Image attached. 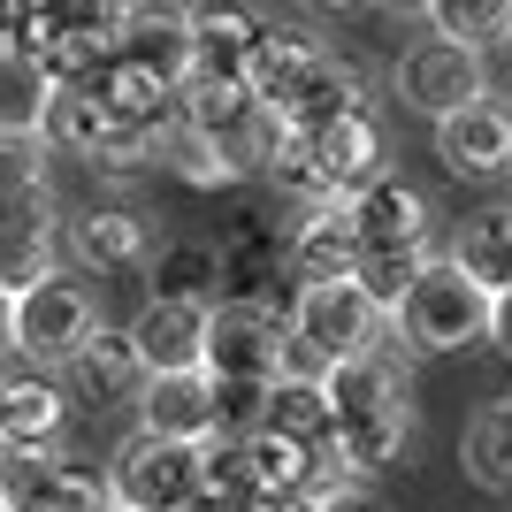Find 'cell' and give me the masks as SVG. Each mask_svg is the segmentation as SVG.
<instances>
[{
  "instance_id": "1",
  "label": "cell",
  "mask_w": 512,
  "mask_h": 512,
  "mask_svg": "<svg viewBox=\"0 0 512 512\" xmlns=\"http://www.w3.org/2000/svg\"><path fill=\"white\" fill-rule=\"evenodd\" d=\"M390 337L375 352H352V360L321 367V390H329V451L352 474H383L413 444V406H406L413 383H406V360L390 352Z\"/></svg>"
},
{
  "instance_id": "28",
  "label": "cell",
  "mask_w": 512,
  "mask_h": 512,
  "mask_svg": "<svg viewBox=\"0 0 512 512\" xmlns=\"http://www.w3.org/2000/svg\"><path fill=\"white\" fill-rule=\"evenodd\" d=\"M428 23L444 39H467V46H497L512 31V0H428Z\"/></svg>"
},
{
  "instance_id": "4",
  "label": "cell",
  "mask_w": 512,
  "mask_h": 512,
  "mask_svg": "<svg viewBox=\"0 0 512 512\" xmlns=\"http://www.w3.org/2000/svg\"><path fill=\"white\" fill-rule=\"evenodd\" d=\"M107 490L138 512H184L207 490V459H199L192 436H161V428H130L115 444V467H107Z\"/></svg>"
},
{
  "instance_id": "11",
  "label": "cell",
  "mask_w": 512,
  "mask_h": 512,
  "mask_svg": "<svg viewBox=\"0 0 512 512\" xmlns=\"http://www.w3.org/2000/svg\"><path fill=\"white\" fill-rule=\"evenodd\" d=\"M291 130H299V146H306V169H314L321 199H352L360 184L383 176V130H375L367 107L329 115V123H291Z\"/></svg>"
},
{
  "instance_id": "6",
  "label": "cell",
  "mask_w": 512,
  "mask_h": 512,
  "mask_svg": "<svg viewBox=\"0 0 512 512\" xmlns=\"http://www.w3.org/2000/svg\"><path fill=\"white\" fill-rule=\"evenodd\" d=\"M214 383H276L291 367V314L268 299H222L207 306V352H199Z\"/></svg>"
},
{
  "instance_id": "10",
  "label": "cell",
  "mask_w": 512,
  "mask_h": 512,
  "mask_svg": "<svg viewBox=\"0 0 512 512\" xmlns=\"http://www.w3.org/2000/svg\"><path fill=\"white\" fill-rule=\"evenodd\" d=\"M390 85H398L406 107H421L428 123H436V115H451L459 100L490 92V69H482V46L428 31V39H413L406 54H398V77H390Z\"/></svg>"
},
{
  "instance_id": "20",
  "label": "cell",
  "mask_w": 512,
  "mask_h": 512,
  "mask_svg": "<svg viewBox=\"0 0 512 512\" xmlns=\"http://www.w3.org/2000/svg\"><path fill=\"white\" fill-rule=\"evenodd\" d=\"M321 62V39L314 31H299V23H268L260 16L253 31V54H245V92H260L268 107H283L291 92H299V77Z\"/></svg>"
},
{
  "instance_id": "19",
  "label": "cell",
  "mask_w": 512,
  "mask_h": 512,
  "mask_svg": "<svg viewBox=\"0 0 512 512\" xmlns=\"http://www.w3.org/2000/svg\"><path fill=\"white\" fill-rule=\"evenodd\" d=\"M62 421H69V390L54 375H0V451H23V444H62Z\"/></svg>"
},
{
  "instance_id": "23",
  "label": "cell",
  "mask_w": 512,
  "mask_h": 512,
  "mask_svg": "<svg viewBox=\"0 0 512 512\" xmlns=\"http://www.w3.org/2000/svg\"><path fill=\"white\" fill-rule=\"evenodd\" d=\"M138 413H146V428H161V436H214V383L207 367H184V375H146V390H138Z\"/></svg>"
},
{
  "instance_id": "25",
  "label": "cell",
  "mask_w": 512,
  "mask_h": 512,
  "mask_svg": "<svg viewBox=\"0 0 512 512\" xmlns=\"http://www.w3.org/2000/svg\"><path fill=\"white\" fill-rule=\"evenodd\" d=\"M46 100H54V77L23 46H0V130H39Z\"/></svg>"
},
{
  "instance_id": "42",
  "label": "cell",
  "mask_w": 512,
  "mask_h": 512,
  "mask_svg": "<svg viewBox=\"0 0 512 512\" xmlns=\"http://www.w3.org/2000/svg\"><path fill=\"white\" fill-rule=\"evenodd\" d=\"M0 512H8V505H0Z\"/></svg>"
},
{
  "instance_id": "7",
  "label": "cell",
  "mask_w": 512,
  "mask_h": 512,
  "mask_svg": "<svg viewBox=\"0 0 512 512\" xmlns=\"http://www.w3.org/2000/svg\"><path fill=\"white\" fill-rule=\"evenodd\" d=\"M176 115L230 161V176H268V153L283 146V115L245 85H184Z\"/></svg>"
},
{
  "instance_id": "41",
  "label": "cell",
  "mask_w": 512,
  "mask_h": 512,
  "mask_svg": "<svg viewBox=\"0 0 512 512\" xmlns=\"http://www.w3.org/2000/svg\"><path fill=\"white\" fill-rule=\"evenodd\" d=\"M107 512H138V505H123V497H115V505H107Z\"/></svg>"
},
{
  "instance_id": "30",
  "label": "cell",
  "mask_w": 512,
  "mask_h": 512,
  "mask_svg": "<svg viewBox=\"0 0 512 512\" xmlns=\"http://www.w3.org/2000/svg\"><path fill=\"white\" fill-rule=\"evenodd\" d=\"M421 260H428V245H390V253H360V268H352V276H360V291L383 306V314H398L406 283L421 276Z\"/></svg>"
},
{
  "instance_id": "29",
  "label": "cell",
  "mask_w": 512,
  "mask_h": 512,
  "mask_svg": "<svg viewBox=\"0 0 512 512\" xmlns=\"http://www.w3.org/2000/svg\"><path fill=\"white\" fill-rule=\"evenodd\" d=\"M153 161H161V169H176L184 184H237V176H230V161H222V153H214L192 123H184V115H176V123L161 130V153H153Z\"/></svg>"
},
{
  "instance_id": "43",
  "label": "cell",
  "mask_w": 512,
  "mask_h": 512,
  "mask_svg": "<svg viewBox=\"0 0 512 512\" xmlns=\"http://www.w3.org/2000/svg\"><path fill=\"white\" fill-rule=\"evenodd\" d=\"M505 176H512V169H505Z\"/></svg>"
},
{
  "instance_id": "17",
  "label": "cell",
  "mask_w": 512,
  "mask_h": 512,
  "mask_svg": "<svg viewBox=\"0 0 512 512\" xmlns=\"http://www.w3.org/2000/svg\"><path fill=\"white\" fill-rule=\"evenodd\" d=\"M62 367H69V383H77V398H92V406H123V398L146 390V360H138L130 329H92Z\"/></svg>"
},
{
  "instance_id": "15",
  "label": "cell",
  "mask_w": 512,
  "mask_h": 512,
  "mask_svg": "<svg viewBox=\"0 0 512 512\" xmlns=\"http://www.w3.org/2000/svg\"><path fill=\"white\" fill-rule=\"evenodd\" d=\"M207 306L214 299H146V314L130 321V344H138L146 375L199 367V352H207Z\"/></svg>"
},
{
  "instance_id": "37",
  "label": "cell",
  "mask_w": 512,
  "mask_h": 512,
  "mask_svg": "<svg viewBox=\"0 0 512 512\" xmlns=\"http://www.w3.org/2000/svg\"><path fill=\"white\" fill-rule=\"evenodd\" d=\"M314 512H375V505H360V497H344V490H329V497H314Z\"/></svg>"
},
{
  "instance_id": "36",
  "label": "cell",
  "mask_w": 512,
  "mask_h": 512,
  "mask_svg": "<svg viewBox=\"0 0 512 512\" xmlns=\"http://www.w3.org/2000/svg\"><path fill=\"white\" fill-rule=\"evenodd\" d=\"M184 512H253V505H237V497H214V490H199Z\"/></svg>"
},
{
  "instance_id": "5",
  "label": "cell",
  "mask_w": 512,
  "mask_h": 512,
  "mask_svg": "<svg viewBox=\"0 0 512 512\" xmlns=\"http://www.w3.org/2000/svg\"><path fill=\"white\" fill-rule=\"evenodd\" d=\"M130 0H46L39 16H23L16 46L54 77V85H77L85 69H100L115 54V31H123Z\"/></svg>"
},
{
  "instance_id": "35",
  "label": "cell",
  "mask_w": 512,
  "mask_h": 512,
  "mask_svg": "<svg viewBox=\"0 0 512 512\" xmlns=\"http://www.w3.org/2000/svg\"><path fill=\"white\" fill-rule=\"evenodd\" d=\"M16 352V291H0V360Z\"/></svg>"
},
{
  "instance_id": "14",
  "label": "cell",
  "mask_w": 512,
  "mask_h": 512,
  "mask_svg": "<svg viewBox=\"0 0 512 512\" xmlns=\"http://www.w3.org/2000/svg\"><path fill=\"white\" fill-rule=\"evenodd\" d=\"M344 222L360 237V253H390V245H428V199L398 176H375L344 199Z\"/></svg>"
},
{
  "instance_id": "16",
  "label": "cell",
  "mask_w": 512,
  "mask_h": 512,
  "mask_svg": "<svg viewBox=\"0 0 512 512\" xmlns=\"http://www.w3.org/2000/svg\"><path fill=\"white\" fill-rule=\"evenodd\" d=\"M260 16L237 0H199L192 8V77L184 85H245V54H253Z\"/></svg>"
},
{
  "instance_id": "32",
  "label": "cell",
  "mask_w": 512,
  "mask_h": 512,
  "mask_svg": "<svg viewBox=\"0 0 512 512\" xmlns=\"http://www.w3.org/2000/svg\"><path fill=\"white\" fill-rule=\"evenodd\" d=\"M0 237H54V192L46 184L0 192Z\"/></svg>"
},
{
  "instance_id": "2",
  "label": "cell",
  "mask_w": 512,
  "mask_h": 512,
  "mask_svg": "<svg viewBox=\"0 0 512 512\" xmlns=\"http://www.w3.org/2000/svg\"><path fill=\"white\" fill-rule=\"evenodd\" d=\"M390 321H398V337L413 352H467V344H490V291L451 253H428Z\"/></svg>"
},
{
  "instance_id": "40",
  "label": "cell",
  "mask_w": 512,
  "mask_h": 512,
  "mask_svg": "<svg viewBox=\"0 0 512 512\" xmlns=\"http://www.w3.org/2000/svg\"><path fill=\"white\" fill-rule=\"evenodd\" d=\"M306 8H337V16H344V8H367V0H306Z\"/></svg>"
},
{
  "instance_id": "18",
  "label": "cell",
  "mask_w": 512,
  "mask_h": 512,
  "mask_svg": "<svg viewBox=\"0 0 512 512\" xmlns=\"http://www.w3.org/2000/svg\"><path fill=\"white\" fill-rule=\"evenodd\" d=\"M146 253H153V230L138 214H123V207L69 214V260L92 268V276H130V268H146Z\"/></svg>"
},
{
  "instance_id": "34",
  "label": "cell",
  "mask_w": 512,
  "mask_h": 512,
  "mask_svg": "<svg viewBox=\"0 0 512 512\" xmlns=\"http://www.w3.org/2000/svg\"><path fill=\"white\" fill-rule=\"evenodd\" d=\"M490 344H497V352H512V283H497V291H490Z\"/></svg>"
},
{
  "instance_id": "26",
  "label": "cell",
  "mask_w": 512,
  "mask_h": 512,
  "mask_svg": "<svg viewBox=\"0 0 512 512\" xmlns=\"http://www.w3.org/2000/svg\"><path fill=\"white\" fill-rule=\"evenodd\" d=\"M467 474L482 490H512V398H497L467 421Z\"/></svg>"
},
{
  "instance_id": "21",
  "label": "cell",
  "mask_w": 512,
  "mask_h": 512,
  "mask_svg": "<svg viewBox=\"0 0 512 512\" xmlns=\"http://www.w3.org/2000/svg\"><path fill=\"white\" fill-rule=\"evenodd\" d=\"M283 268L299 283H329V276H352V268H360V237L344 222V199L337 207H306V222L291 230V245H283Z\"/></svg>"
},
{
  "instance_id": "31",
  "label": "cell",
  "mask_w": 512,
  "mask_h": 512,
  "mask_svg": "<svg viewBox=\"0 0 512 512\" xmlns=\"http://www.w3.org/2000/svg\"><path fill=\"white\" fill-rule=\"evenodd\" d=\"M46 138L39 130H0V192H23V184H46Z\"/></svg>"
},
{
  "instance_id": "33",
  "label": "cell",
  "mask_w": 512,
  "mask_h": 512,
  "mask_svg": "<svg viewBox=\"0 0 512 512\" xmlns=\"http://www.w3.org/2000/svg\"><path fill=\"white\" fill-rule=\"evenodd\" d=\"M54 268V237H0V291H23Z\"/></svg>"
},
{
  "instance_id": "39",
  "label": "cell",
  "mask_w": 512,
  "mask_h": 512,
  "mask_svg": "<svg viewBox=\"0 0 512 512\" xmlns=\"http://www.w3.org/2000/svg\"><path fill=\"white\" fill-rule=\"evenodd\" d=\"M383 16H428V0H375Z\"/></svg>"
},
{
  "instance_id": "38",
  "label": "cell",
  "mask_w": 512,
  "mask_h": 512,
  "mask_svg": "<svg viewBox=\"0 0 512 512\" xmlns=\"http://www.w3.org/2000/svg\"><path fill=\"white\" fill-rule=\"evenodd\" d=\"M16 31H23V8H16V0H0V46H16Z\"/></svg>"
},
{
  "instance_id": "13",
  "label": "cell",
  "mask_w": 512,
  "mask_h": 512,
  "mask_svg": "<svg viewBox=\"0 0 512 512\" xmlns=\"http://www.w3.org/2000/svg\"><path fill=\"white\" fill-rule=\"evenodd\" d=\"M436 161L451 176H505L512 169V107L474 92L451 115H436Z\"/></svg>"
},
{
  "instance_id": "22",
  "label": "cell",
  "mask_w": 512,
  "mask_h": 512,
  "mask_svg": "<svg viewBox=\"0 0 512 512\" xmlns=\"http://www.w3.org/2000/svg\"><path fill=\"white\" fill-rule=\"evenodd\" d=\"M253 428H276V436H291V444H306V451L329 444V390H321L314 367H283L276 383L260 390V421Z\"/></svg>"
},
{
  "instance_id": "12",
  "label": "cell",
  "mask_w": 512,
  "mask_h": 512,
  "mask_svg": "<svg viewBox=\"0 0 512 512\" xmlns=\"http://www.w3.org/2000/svg\"><path fill=\"white\" fill-rule=\"evenodd\" d=\"M115 62L146 69L153 85H169V92H184V77H192V8H176V0H130L123 31H115Z\"/></svg>"
},
{
  "instance_id": "3",
  "label": "cell",
  "mask_w": 512,
  "mask_h": 512,
  "mask_svg": "<svg viewBox=\"0 0 512 512\" xmlns=\"http://www.w3.org/2000/svg\"><path fill=\"white\" fill-rule=\"evenodd\" d=\"M398 321L360 291V276H329V283H299V306H291V352L299 367H329L352 360V352H375Z\"/></svg>"
},
{
  "instance_id": "8",
  "label": "cell",
  "mask_w": 512,
  "mask_h": 512,
  "mask_svg": "<svg viewBox=\"0 0 512 512\" xmlns=\"http://www.w3.org/2000/svg\"><path fill=\"white\" fill-rule=\"evenodd\" d=\"M0 505L8 512H107L115 490L92 459L62 444H23V451H0Z\"/></svg>"
},
{
  "instance_id": "24",
  "label": "cell",
  "mask_w": 512,
  "mask_h": 512,
  "mask_svg": "<svg viewBox=\"0 0 512 512\" xmlns=\"http://www.w3.org/2000/svg\"><path fill=\"white\" fill-rule=\"evenodd\" d=\"M451 260L467 268L482 291H497V283H512V199L505 207H482L467 214V230L451 237Z\"/></svg>"
},
{
  "instance_id": "9",
  "label": "cell",
  "mask_w": 512,
  "mask_h": 512,
  "mask_svg": "<svg viewBox=\"0 0 512 512\" xmlns=\"http://www.w3.org/2000/svg\"><path fill=\"white\" fill-rule=\"evenodd\" d=\"M92 329H100V306H92V291L77 276H62V268H46L39 283L16 291V352L31 367H62Z\"/></svg>"
},
{
  "instance_id": "27",
  "label": "cell",
  "mask_w": 512,
  "mask_h": 512,
  "mask_svg": "<svg viewBox=\"0 0 512 512\" xmlns=\"http://www.w3.org/2000/svg\"><path fill=\"white\" fill-rule=\"evenodd\" d=\"M153 260V299H214V276H222V253L214 245H161Z\"/></svg>"
}]
</instances>
